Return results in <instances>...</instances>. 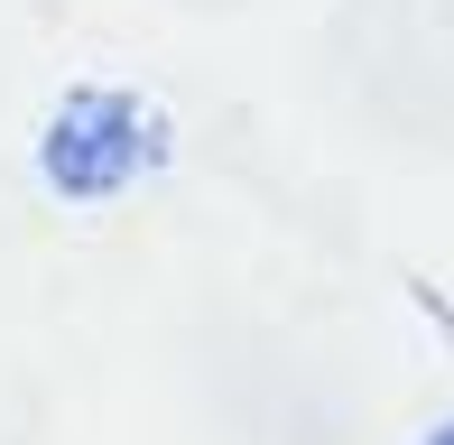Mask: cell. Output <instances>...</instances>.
I'll return each instance as SVG.
<instances>
[{"label":"cell","instance_id":"1","mask_svg":"<svg viewBox=\"0 0 454 445\" xmlns=\"http://www.w3.org/2000/svg\"><path fill=\"white\" fill-rule=\"evenodd\" d=\"M168 158V121L139 103L130 84H74L37 130V176L66 205H112Z\"/></svg>","mask_w":454,"mask_h":445},{"label":"cell","instance_id":"2","mask_svg":"<svg viewBox=\"0 0 454 445\" xmlns=\"http://www.w3.org/2000/svg\"><path fill=\"white\" fill-rule=\"evenodd\" d=\"M436 445H454V418H445V427H436Z\"/></svg>","mask_w":454,"mask_h":445}]
</instances>
